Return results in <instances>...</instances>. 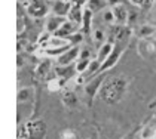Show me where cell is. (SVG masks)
<instances>
[{"instance_id":"cell-1","label":"cell","mask_w":156,"mask_h":139,"mask_svg":"<svg viewBox=\"0 0 156 139\" xmlns=\"http://www.w3.org/2000/svg\"><path fill=\"white\" fill-rule=\"evenodd\" d=\"M125 89H126V80L123 77H113L104 83L100 95L107 104H115L122 98Z\"/></svg>"},{"instance_id":"cell-2","label":"cell","mask_w":156,"mask_h":139,"mask_svg":"<svg viewBox=\"0 0 156 139\" xmlns=\"http://www.w3.org/2000/svg\"><path fill=\"white\" fill-rule=\"evenodd\" d=\"M27 136L28 139H43L45 133H46V126L42 120H36V121H30L27 124Z\"/></svg>"},{"instance_id":"cell-3","label":"cell","mask_w":156,"mask_h":139,"mask_svg":"<svg viewBox=\"0 0 156 139\" xmlns=\"http://www.w3.org/2000/svg\"><path fill=\"white\" fill-rule=\"evenodd\" d=\"M62 104L66 105L67 108H74L77 105V98L73 92H66L62 95Z\"/></svg>"},{"instance_id":"cell-4","label":"cell","mask_w":156,"mask_h":139,"mask_svg":"<svg viewBox=\"0 0 156 139\" xmlns=\"http://www.w3.org/2000/svg\"><path fill=\"white\" fill-rule=\"evenodd\" d=\"M113 15H115V21H116V22L122 24L126 21V11H125V8L120 6V5H118V6L113 9Z\"/></svg>"},{"instance_id":"cell-5","label":"cell","mask_w":156,"mask_h":139,"mask_svg":"<svg viewBox=\"0 0 156 139\" xmlns=\"http://www.w3.org/2000/svg\"><path fill=\"white\" fill-rule=\"evenodd\" d=\"M77 53H79V50H77V49H72L70 52H67V53L61 55L60 56V64L61 65H67V64H70V62L74 61V58L77 56Z\"/></svg>"},{"instance_id":"cell-6","label":"cell","mask_w":156,"mask_h":139,"mask_svg":"<svg viewBox=\"0 0 156 139\" xmlns=\"http://www.w3.org/2000/svg\"><path fill=\"white\" fill-rule=\"evenodd\" d=\"M28 12L33 15V16H42V15H45V12H46V9H45V6L43 5H39V3H34L30 9H28Z\"/></svg>"},{"instance_id":"cell-7","label":"cell","mask_w":156,"mask_h":139,"mask_svg":"<svg viewBox=\"0 0 156 139\" xmlns=\"http://www.w3.org/2000/svg\"><path fill=\"white\" fill-rule=\"evenodd\" d=\"M69 11V5L64 2H57L55 3V8H54V13H57V15H62V13H67Z\"/></svg>"},{"instance_id":"cell-8","label":"cell","mask_w":156,"mask_h":139,"mask_svg":"<svg viewBox=\"0 0 156 139\" xmlns=\"http://www.w3.org/2000/svg\"><path fill=\"white\" fill-rule=\"evenodd\" d=\"M73 30H74L73 24H64V25L61 27L60 30L57 31V36H58V37H66L67 34H70Z\"/></svg>"},{"instance_id":"cell-9","label":"cell","mask_w":156,"mask_h":139,"mask_svg":"<svg viewBox=\"0 0 156 139\" xmlns=\"http://www.w3.org/2000/svg\"><path fill=\"white\" fill-rule=\"evenodd\" d=\"M100 81L101 80H95V81H92L91 84H86V93L89 95V98H94V96H95L97 89H98V86H100Z\"/></svg>"},{"instance_id":"cell-10","label":"cell","mask_w":156,"mask_h":139,"mask_svg":"<svg viewBox=\"0 0 156 139\" xmlns=\"http://www.w3.org/2000/svg\"><path fill=\"white\" fill-rule=\"evenodd\" d=\"M153 33H155V28L150 27V25H143V27L138 30V36H140V37H149V36L153 34Z\"/></svg>"},{"instance_id":"cell-11","label":"cell","mask_w":156,"mask_h":139,"mask_svg":"<svg viewBox=\"0 0 156 139\" xmlns=\"http://www.w3.org/2000/svg\"><path fill=\"white\" fill-rule=\"evenodd\" d=\"M48 70H49V62L46 61V62H43V64H40V65H39V68H37V76H39L40 79L46 77Z\"/></svg>"},{"instance_id":"cell-12","label":"cell","mask_w":156,"mask_h":139,"mask_svg":"<svg viewBox=\"0 0 156 139\" xmlns=\"http://www.w3.org/2000/svg\"><path fill=\"white\" fill-rule=\"evenodd\" d=\"M58 24H62V19H61V18L52 16V18L49 19V22H48V30L49 31H55L57 27H58Z\"/></svg>"},{"instance_id":"cell-13","label":"cell","mask_w":156,"mask_h":139,"mask_svg":"<svg viewBox=\"0 0 156 139\" xmlns=\"http://www.w3.org/2000/svg\"><path fill=\"white\" fill-rule=\"evenodd\" d=\"M112 52V45L110 43H107V45H104V46L101 47V52H100V62H103V59L107 58V55Z\"/></svg>"},{"instance_id":"cell-14","label":"cell","mask_w":156,"mask_h":139,"mask_svg":"<svg viewBox=\"0 0 156 139\" xmlns=\"http://www.w3.org/2000/svg\"><path fill=\"white\" fill-rule=\"evenodd\" d=\"M72 19H74L76 22H80V11H79V5H76V8H73L70 12Z\"/></svg>"},{"instance_id":"cell-15","label":"cell","mask_w":156,"mask_h":139,"mask_svg":"<svg viewBox=\"0 0 156 139\" xmlns=\"http://www.w3.org/2000/svg\"><path fill=\"white\" fill-rule=\"evenodd\" d=\"M94 36H95V42H97V43L103 42V39H104V34H103V31H101V30H97Z\"/></svg>"},{"instance_id":"cell-16","label":"cell","mask_w":156,"mask_h":139,"mask_svg":"<svg viewBox=\"0 0 156 139\" xmlns=\"http://www.w3.org/2000/svg\"><path fill=\"white\" fill-rule=\"evenodd\" d=\"M98 2H101V0H91V8L92 9H100L103 6V3H98Z\"/></svg>"},{"instance_id":"cell-17","label":"cell","mask_w":156,"mask_h":139,"mask_svg":"<svg viewBox=\"0 0 156 139\" xmlns=\"http://www.w3.org/2000/svg\"><path fill=\"white\" fill-rule=\"evenodd\" d=\"M132 2L137 5H141V6H149L152 3V0H132Z\"/></svg>"},{"instance_id":"cell-18","label":"cell","mask_w":156,"mask_h":139,"mask_svg":"<svg viewBox=\"0 0 156 139\" xmlns=\"http://www.w3.org/2000/svg\"><path fill=\"white\" fill-rule=\"evenodd\" d=\"M86 67H88V59H86V61H85V59H82V62L77 65V71H83Z\"/></svg>"},{"instance_id":"cell-19","label":"cell","mask_w":156,"mask_h":139,"mask_svg":"<svg viewBox=\"0 0 156 139\" xmlns=\"http://www.w3.org/2000/svg\"><path fill=\"white\" fill-rule=\"evenodd\" d=\"M28 93H30V90H21V92H20V101L28 98Z\"/></svg>"},{"instance_id":"cell-20","label":"cell","mask_w":156,"mask_h":139,"mask_svg":"<svg viewBox=\"0 0 156 139\" xmlns=\"http://www.w3.org/2000/svg\"><path fill=\"white\" fill-rule=\"evenodd\" d=\"M64 2H67V0H64Z\"/></svg>"}]
</instances>
